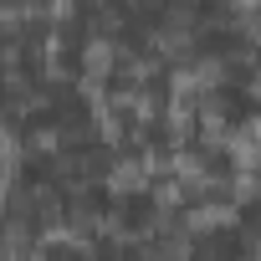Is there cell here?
I'll return each instance as SVG.
<instances>
[{
  "mask_svg": "<svg viewBox=\"0 0 261 261\" xmlns=\"http://www.w3.org/2000/svg\"><path fill=\"white\" fill-rule=\"evenodd\" d=\"M256 97H261V82H256Z\"/></svg>",
  "mask_w": 261,
  "mask_h": 261,
  "instance_id": "cell-5",
  "label": "cell"
},
{
  "mask_svg": "<svg viewBox=\"0 0 261 261\" xmlns=\"http://www.w3.org/2000/svg\"><path fill=\"white\" fill-rule=\"evenodd\" d=\"M225 225H236V200H230V205H200V210H190V220H185V230H190V236L225 230Z\"/></svg>",
  "mask_w": 261,
  "mask_h": 261,
  "instance_id": "cell-2",
  "label": "cell"
},
{
  "mask_svg": "<svg viewBox=\"0 0 261 261\" xmlns=\"http://www.w3.org/2000/svg\"><path fill=\"white\" fill-rule=\"evenodd\" d=\"M62 139H67V128H31L26 149H31V154H57V149H62Z\"/></svg>",
  "mask_w": 261,
  "mask_h": 261,
  "instance_id": "cell-4",
  "label": "cell"
},
{
  "mask_svg": "<svg viewBox=\"0 0 261 261\" xmlns=\"http://www.w3.org/2000/svg\"><path fill=\"white\" fill-rule=\"evenodd\" d=\"M108 195L113 200H134V195H149V185H154V164L149 159H118V164H108Z\"/></svg>",
  "mask_w": 261,
  "mask_h": 261,
  "instance_id": "cell-1",
  "label": "cell"
},
{
  "mask_svg": "<svg viewBox=\"0 0 261 261\" xmlns=\"http://www.w3.org/2000/svg\"><path fill=\"white\" fill-rule=\"evenodd\" d=\"M230 200L236 205H256L261 200V169H241L236 185H230Z\"/></svg>",
  "mask_w": 261,
  "mask_h": 261,
  "instance_id": "cell-3",
  "label": "cell"
}]
</instances>
